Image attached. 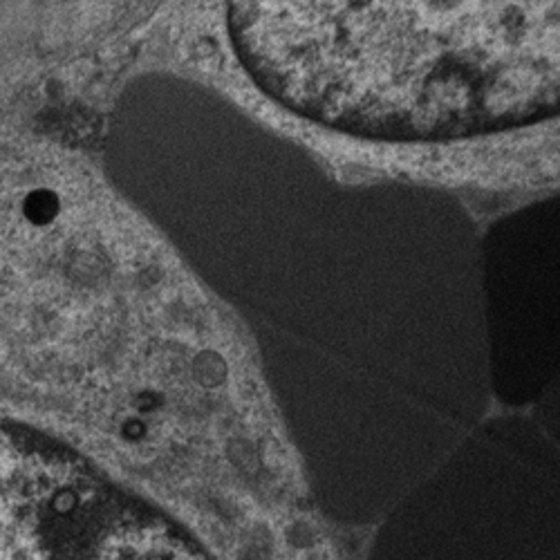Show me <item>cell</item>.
<instances>
[{
    "instance_id": "cell-2",
    "label": "cell",
    "mask_w": 560,
    "mask_h": 560,
    "mask_svg": "<svg viewBox=\"0 0 560 560\" xmlns=\"http://www.w3.org/2000/svg\"><path fill=\"white\" fill-rule=\"evenodd\" d=\"M0 560L211 558L70 448L0 426Z\"/></svg>"
},
{
    "instance_id": "cell-1",
    "label": "cell",
    "mask_w": 560,
    "mask_h": 560,
    "mask_svg": "<svg viewBox=\"0 0 560 560\" xmlns=\"http://www.w3.org/2000/svg\"><path fill=\"white\" fill-rule=\"evenodd\" d=\"M231 34L269 95L350 133L453 137L558 97L554 3H236Z\"/></svg>"
}]
</instances>
